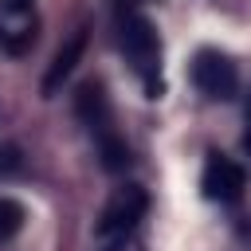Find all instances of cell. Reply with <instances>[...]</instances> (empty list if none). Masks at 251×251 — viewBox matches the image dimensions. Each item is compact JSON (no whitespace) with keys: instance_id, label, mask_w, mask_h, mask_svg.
<instances>
[{"instance_id":"277c9868","label":"cell","mask_w":251,"mask_h":251,"mask_svg":"<svg viewBox=\"0 0 251 251\" xmlns=\"http://www.w3.org/2000/svg\"><path fill=\"white\" fill-rule=\"evenodd\" d=\"M145 212H149V192L129 180V184H122V188L110 192V200H106L94 231H98L102 239H122V235H129V231L137 227V220H141Z\"/></svg>"},{"instance_id":"9c48e42d","label":"cell","mask_w":251,"mask_h":251,"mask_svg":"<svg viewBox=\"0 0 251 251\" xmlns=\"http://www.w3.org/2000/svg\"><path fill=\"white\" fill-rule=\"evenodd\" d=\"M24 165V157H20V145H0V176H8V173H16Z\"/></svg>"},{"instance_id":"52a82bcc","label":"cell","mask_w":251,"mask_h":251,"mask_svg":"<svg viewBox=\"0 0 251 251\" xmlns=\"http://www.w3.org/2000/svg\"><path fill=\"white\" fill-rule=\"evenodd\" d=\"M82 47H86V27H78L63 47H59V55H55V63H51V71H47V78H43V94H55L59 90V82L75 71V63L82 59Z\"/></svg>"},{"instance_id":"8992f818","label":"cell","mask_w":251,"mask_h":251,"mask_svg":"<svg viewBox=\"0 0 251 251\" xmlns=\"http://www.w3.org/2000/svg\"><path fill=\"white\" fill-rule=\"evenodd\" d=\"M35 12L31 4H0V47L12 55H24L35 43Z\"/></svg>"},{"instance_id":"5b68a950","label":"cell","mask_w":251,"mask_h":251,"mask_svg":"<svg viewBox=\"0 0 251 251\" xmlns=\"http://www.w3.org/2000/svg\"><path fill=\"white\" fill-rule=\"evenodd\" d=\"M200 188L216 204H235L243 196V188H247V173H243L239 161H231L224 153H208L204 173H200Z\"/></svg>"},{"instance_id":"8fae6325","label":"cell","mask_w":251,"mask_h":251,"mask_svg":"<svg viewBox=\"0 0 251 251\" xmlns=\"http://www.w3.org/2000/svg\"><path fill=\"white\" fill-rule=\"evenodd\" d=\"M243 149H247V157H251V110H247V133H243Z\"/></svg>"},{"instance_id":"30bf717a","label":"cell","mask_w":251,"mask_h":251,"mask_svg":"<svg viewBox=\"0 0 251 251\" xmlns=\"http://www.w3.org/2000/svg\"><path fill=\"white\" fill-rule=\"evenodd\" d=\"M106 251H145V243L141 239H133V235H122V239H110V247Z\"/></svg>"},{"instance_id":"ba28073f","label":"cell","mask_w":251,"mask_h":251,"mask_svg":"<svg viewBox=\"0 0 251 251\" xmlns=\"http://www.w3.org/2000/svg\"><path fill=\"white\" fill-rule=\"evenodd\" d=\"M24 220H27L24 204L12 200V196H0V243H8V239L24 227Z\"/></svg>"},{"instance_id":"3957f363","label":"cell","mask_w":251,"mask_h":251,"mask_svg":"<svg viewBox=\"0 0 251 251\" xmlns=\"http://www.w3.org/2000/svg\"><path fill=\"white\" fill-rule=\"evenodd\" d=\"M188 75H192V86L212 102H227L239 90V71L231 63V55H224L220 47H200L192 55Z\"/></svg>"},{"instance_id":"7a4b0ae2","label":"cell","mask_w":251,"mask_h":251,"mask_svg":"<svg viewBox=\"0 0 251 251\" xmlns=\"http://www.w3.org/2000/svg\"><path fill=\"white\" fill-rule=\"evenodd\" d=\"M75 114H78V122L86 126V133L94 137L106 173H122V169L129 165V145H126L122 133L114 129V110H110L106 86H102V82H82L78 94H75Z\"/></svg>"},{"instance_id":"6da1fadb","label":"cell","mask_w":251,"mask_h":251,"mask_svg":"<svg viewBox=\"0 0 251 251\" xmlns=\"http://www.w3.org/2000/svg\"><path fill=\"white\" fill-rule=\"evenodd\" d=\"M118 47L129 59L133 75L145 86V98H161L165 94V78H161V35L153 27L149 16L141 12H122L118 16Z\"/></svg>"}]
</instances>
